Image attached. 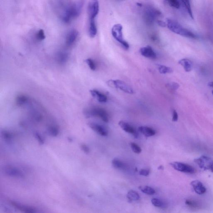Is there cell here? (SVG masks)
I'll use <instances>...</instances> for the list:
<instances>
[{"instance_id":"obj_1","label":"cell","mask_w":213,"mask_h":213,"mask_svg":"<svg viewBox=\"0 0 213 213\" xmlns=\"http://www.w3.org/2000/svg\"><path fill=\"white\" fill-rule=\"evenodd\" d=\"M84 1L79 0L65 8L61 16L63 21L69 23L71 20L78 17L81 13Z\"/></svg>"},{"instance_id":"obj_2","label":"cell","mask_w":213,"mask_h":213,"mask_svg":"<svg viewBox=\"0 0 213 213\" xmlns=\"http://www.w3.org/2000/svg\"><path fill=\"white\" fill-rule=\"evenodd\" d=\"M167 26L171 31L176 34L182 36L193 39H196L197 38L195 34L190 31L184 28L176 21L168 19L167 21Z\"/></svg>"},{"instance_id":"obj_3","label":"cell","mask_w":213,"mask_h":213,"mask_svg":"<svg viewBox=\"0 0 213 213\" xmlns=\"http://www.w3.org/2000/svg\"><path fill=\"white\" fill-rule=\"evenodd\" d=\"M84 114L88 118L98 117L106 123L109 122L108 114L106 111L102 108L94 107L86 109L84 111Z\"/></svg>"},{"instance_id":"obj_4","label":"cell","mask_w":213,"mask_h":213,"mask_svg":"<svg viewBox=\"0 0 213 213\" xmlns=\"http://www.w3.org/2000/svg\"><path fill=\"white\" fill-rule=\"evenodd\" d=\"M161 15V13L155 8L147 6L144 9L143 17L147 24L152 25Z\"/></svg>"},{"instance_id":"obj_5","label":"cell","mask_w":213,"mask_h":213,"mask_svg":"<svg viewBox=\"0 0 213 213\" xmlns=\"http://www.w3.org/2000/svg\"><path fill=\"white\" fill-rule=\"evenodd\" d=\"M122 26L120 24H117L114 26L112 29V34L114 38L122 45L125 50L129 48V45L124 39L122 34Z\"/></svg>"},{"instance_id":"obj_6","label":"cell","mask_w":213,"mask_h":213,"mask_svg":"<svg viewBox=\"0 0 213 213\" xmlns=\"http://www.w3.org/2000/svg\"><path fill=\"white\" fill-rule=\"evenodd\" d=\"M194 162L201 169L204 170L211 171L213 173V160L210 157L202 156L194 159Z\"/></svg>"},{"instance_id":"obj_7","label":"cell","mask_w":213,"mask_h":213,"mask_svg":"<svg viewBox=\"0 0 213 213\" xmlns=\"http://www.w3.org/2000/svg\"><path fill=\"white\" fill-rule=\"evenodd\" d=\"M107 84L111 88L119 89L127 93L133 94L134 92L133 89L126 83L122 80H110L107 82Z\"/></svg>"},{"instance_id":"obj_8","label":"cell","mask_w":213,"mask_h":213,"mask_svg":"<svg viewBox=\"0 0 213 213\" xmlns=\"http://www.w3.org/2000/svg\"><path fill=\"white\" fill-rule=\"evenodd\" d=\"M170 165L175 170L182 173L194 174L195 173V169L192 166L180 162H173L170 163Z\"/></svg>"},{"instance_id":"obj_9","label":"cell","mask_w":213,"mask_h":213,"mask_svg":"<svg viewBox=\"0 0 213 213\" xmlns=\"http://www.w3.org/2000/svg\"><path fill=\"white\" fill-rule=\"evenodd\" d=\"M99 5L98 0H90L88 7V13L90 19H95L99 13Z\"/></svg>"},{"instance_id":"obj_10","label":"cell","mask_w":213,"mask_h":213,"mask_svg":"<svg viewBox=\"0 0 213 213\" xmlns=\"http://www.w3.org/2000/svg\"><path fill=\"white\" fill-rule=\"evenodd\" d=\"M3 172L5 174L11 177L16 178H22L23 174L21 171L14 167L7 165L3 167Z\"/></svg>"},{"instance_id":"obj_11","label":"cell","mask_w":213,"mask_h":213,"mask_svg":"<svg viewBox=\"0 0 213 213\" xmlns=\"http://www.w3.org/2000/svg\"><path fill=\"white\" fill-rule=\"evenodd\" d=\"M140 53L144 57L151 59H155L157 58V54L150 46L142 47L140 50Z\"/></svg>"},{"instance_id":"obj_12","label":"cell","mask_w":213,"mask_h":213,"mask_svg":"<svg viewBox=\"0 0 213 213\" xmlns=\"http://www.w3.org/2000/svg\"><path fill=\"white\" fill-rule=\"evenodd\" d=\"M89 127L95 132H97L100 135L107 136L108 135V132L106 129L103 126L94 122H90L89 123Z\"/></svg>"},{"instance_id":"obj_13","label":"cell","mask_w":213,"mask_h":213,"mask_svg":"<svg viewBox=\"0 0 213 213\" xmlns=\"http://www.w3.org/2000/svg\"><path fill=\"white\" fill-rule=\"evenodd\" d=\"M10 203L13 207L16 209H18L23 212L25 213H35L36 212V209L32 207L27 206L23 205L13 201H10Z\"/></svg>"},{"instance_id":"obj_14","label":"cell","mask_w":213,"mask_h":213,"mask_svg":"<svg viewBox=\"0 0 213 213\" xmlns=\"http://www.w3.org/2000/svg\"><path fill=\"white\" fill-rule=\"evenodd\" d=\"M78 33L76 30H72L68 33L66 38L65 43L68 47L71 46L76 40Z\"/></svg>"},{"instance_id":"obj_15","label":"cell","mask_w":213,"mask_h":213,"mask_svg":"<svg viewBox=\"0 0 213 213\" xmlns=\"http://www.w3.org/2000/svg\"><path fill=\"white\" fill-rule=\"evenodd\" d=\"M194 192L198 194H203L206 192V189L201 182L198 180H194L191 183Z\"/></svg>"},{"instance_id":"obj_16","label":"cell","mask_w":213,"mask_h":213,"mask_svg":"<svg viewBox=\"0 0 213 213\" xmlns=\"http://www.w3.org/2000/svg\"><path fill=\"white\" fill-rule=\"evenodd\" d=\"M118 124L123 130L125 131L127 133L133 135L135 138H137L138 137V133H137V131L132 126L129 124L127 122L123 121H121L119 122Z\"/></svg>"},{"instance_id":"obj_17","label":"cell","mask_w":213,"mask_h":213,"mask_svg":"<svg viewBox=\"0 0 213 213\" xmlns=\"http://www.w3.org/2000/svg\"><path fill=\"white\" fill-rule=\"evenodd\" d=\"M69 53L65 51L60 50L57 53L56 61L60 65H63L66 64L69 59Z\"/></svg>"},{"instance_id":"obj_18","label":"cell","mask_w":213,"mask_h":213,"mask_svg":"<svg viewBox=\"0 0 213 213\" xmlns=\"http://www.w3.org/2000/svg\"><path fill=\"white\" fill-rule=\"evenodd\" d=\"M90 94L93 97L97 99V101L100 103L106 102L107 100V97L106 95L96 90H90Z\"/></svg>"},{"instance_id":"obj_19","label":"cell","mask_w":213,"mask_h":213,"mask_svg":"<svg viewBox=\"0 0 213 213\" xmlns=\"http://www.w3.org/2000/svg\"><path fill=\"white\" fill-rule=\"evenodd\" d=\"M138 130L140 132L147 137L154 136L156 134L154 130L147 126H140L139 127Z\"/></svg>"},{"instance_id":"obj_20","label":"cell","mask_w":213,"mask_h":213,"mask_svg":"<svg viewBox=\"0 0 213 213\" xmlns=\"http://www.w3.org/2000/svg\"><path fill=\"white\" fill-rule=\"evenodd\" d=\"M179 64L184 68V70L187 72H189L192 70L193 63L189 59H181L179 61Z\"/></svg>"},{"instance_id":"obj_21","label":"cell","mask_w":213,"mask_h":213,"mask_svg":"<svg viewBox=\"0 0 213 213\" xmlns=\"http://www.w3.org/2000/svg\"><path fill=\"white\" fill-rule=\"evenodd\" d=\"M97 33L96 23L95 19H90L89 23V34L91 38H94Z\"/></svg>"},{"instance_id":"obj_22","label":"cell","mask_w":213,"mask_h":213,"mask_svg":"<svg viewBox=\"0 0 213 213\" xmlns=\"http://www.w3.org/2000/svg\"><path fill=\"white\" fill-rule=\"evenodd\" d=\"M29 98L26 95L21 94L18 95L16 98V103L17 105L19 106H23L28 102Z\"/></svg>"},{"instance_id":"obj_23","label":"cell","mask_w":213,"mask_h":213,"mask_svg":"<svg viewBox=\"0 0 213 213\" xmlns=\"http://www.w3.org/2000/svg\"><path fill=\"white\" fill-rule=\"evenodd\" d=\"M48 132L49 135L52 137H56L59 133V127L55 125L50 126L48 128Z\"/></svg>"},{"instance_id":"obj_24","label":"cell","mask_w":213,"mask_h":213,"mask_svg":"<svg viewBox=\"0 0 213 213\" xmlns=\"http://www.w3.org/2000/svg\"><path fill=\"white\" fill-rule=\"evenodd\" d=\"M127 198L130 201H137L140 199V196L137 192L131 190L127 194Z\"/></svg>"},{"instance_id":"obj_25","label":"cell","mask_w":213,"mask_h":213,"mask_svg":"<svg viewBox=\"0 0 213 213\" xmlns=\"http://www.w3.org/2000/svg\"><path fill=\"white\" fill-rule=\"evenodd\" d=\"M157 68L160 73L165 74L171 73H173V70L171 68L162 65H157Z\"/></svg>"},{"instance_id":"obj_26","label":"cell","mask_w":213,"mask_h":213,"mask_svg":"<svg viewBox=\"0 0 213 213\" xmlns=\"http://www.w3.org/2000/svg\"><path fill=\"white\" fill-rule=\"evenodd\" d=\"M151 202L154 206L157 207L164 208L167 207L166 203L157 198L152 199L151 200Z\"/></svg>"},{"instance_id":"obj_27","label":"cell","mask_w":213,"mask_h":213,"mask_svg":"<svg viewBox=\"0 0 213 213\" xmlns=\"http://www.w3.org/2000/svg\"><path fill=\"white\" fill-rule=\"evenodd\" d=\"M140 190L144 194L147 195H152L155 194L156 192L154 189L151 187L149 186L140 187Z\"/></svg>"},{"instance_id":"obj_28","label":"cell","mask_w":213,"mask_h":213,"mask_svg":"<svg viewBox=\"0 0 213 213\" xmlns=\"http://www.w3.org/2000/svg\"><path fill=\"white\" fill-rule=\"evenodd\" d=\"M30 113L32 118L36 122H39L40 121H42L43 116L38 111H36V110L32 109Z\"/></svg>"},{"instance_id":"obj_29","label":"cell","mask_w":213,"mask_h":213,"mask_svg":"<svg viewBox=\"0 0 213 213\" xmlns=\"http://www.w3.org/2000/svg\"><path fill=\"white\" fill-rule=\"evenodd\" d=\"M112 164L113 166L116 169H125V165L124 163L117 159H115L112 160Z\"/></svg>"},{"instance_id":"obj_30","label":"cell","mask_w":213,"mask_h":213,"mask_svg":"<svg viewBox=\"0 0 213 213\" xmlns=\"http://www.w3.org/2000/svg\"><path fill=\"white\" fill-rule=\"evenodd\" d=\"M182 1L183 3H184V5L185 6L186 8L188 13H189V15L190 16L191 18L192 19H194V17H193L192 12L189 0H182Z\"/></svg>"},{"instance_id":"obj_31","label":"cell","mask_w":213,"mask_h":213,"mask_svg":"<svg viewBox=\"0 0 213 213\" xmlns=\"http://www.w3.org/2000/svg\"><path fill=\"white\" fill-rule=\"evenodd\" d=\"M185 204L191 208H193V209H197L199 207V203L197 202L194 200H190V199L186 200L185 201Z\"/></svg>"},{"instance_id":"obj_32","label":"cell","mask_w":213,"mask_h":213,"mask_svg":"<svg viewBox=\"0 0 213 213\" xmlns=\"http://www.w3.org/2000/svg\"><path fill=\"white\" fill-rule=\"evenodd\" d=\"M3 138L7 142H10L12 138V134L8 131L3 130L2 132Z\"/></svg>"},{"instance_id":"obj_33","label":"cell","mask_w":213,"mask_h":213,"mask_svg":"<svg viewBox=\"0 0 213 213\" xmlns=\"http://www.w3.org/2000/svg\"><path fill=\"white\" fill-rule=\"evenodd\" d=\"M166 1L170 7L177 9L180 8V3L178 0H166Z\"/></svg>"},{"instance_id":"obj_34","label":"cell","mask_w":213,"mask_h":213,"mask_svg":"<svg viewBox=\"0 0 213 213\" xmlns=\"http://www.w3.org/2000/svg\"><path fill=\"white\" fill-rule=\"evenodd\" d=\"M85 62L87 63L90 69L91 70L94 71L96 70V65H95V63L94 62L93 60L91 59H88L85 60Z\"/></svg>"},{"instance_id":"obj_35","label":"cell","mask_w":213,"mask_h":213,"mask_svg":"<svg viewBox=\"0 0 213 213\" xmlns=\"http://www.w3.org/2000/svg\"><path fill=\"white\" fill-rule=\"evenodd\" d=\"M130 145L132 150L135 153L140 154L141 152V151H142V149H141L140 147L138 145L132 142V143L130 144Z\"/></svg>"},{"instance_id":"obj_36","label":"cell","mask_w":213,"mask_h":213,"mask_svg":"<svg viewBox=\"0 0 213 213\" xmlns=\"http://www.w3.org/2000/svg\"><path fill=\"white\" fill-rule=\"evenodd\" d=\"M36 38L38 40H43L45 39V35L44 31L43 30H40L36 34Z\"/></svg>"},{"instance_id":"obj_37","label":"cell","mask_w":213,"mask_h":213,"mask_svg":"<svg viewBox=\"0 0 213 213\" xmlns=\"http://www.w3.org/2000/svg\"><path fill=\"white\" fill-rule=\"evenodd\" d=\"M35 136L37 141L39 142L40 144H44L45 141L44 139L43 138V137H42L41 135L38 132H36L35 133Z\"/></svg>"},{"instance_id":"obj_38","label":"cell","mask_w":213,"mask_h":213,"mask_svg":"<svg viewBox=\"0 0 213 213\" xmlns=\"http://www.w3.org/2000/svg\"><path fill=\"white\" fill-rule=\"evenodd\" d=\"M167 86L168 87V88H169L172 90H178V88H179V84L177 83H170L168 84Z\"/></svg>"},{"instance_id":"obj_39","label":"cell","mask_w":213,"mask_h":213,"mask_svg":"<svg viewBox=\"0 0 213 213\" xmlns=\"http://www.w3.org/2000/svg\"><path fill=\"white\" fill-rule=\"evenodd\" d=\"M80 148L85 153L88 154L90 152V149L86 144H81V146H80Z\"/></svg>"},{"instance_id":"obj_40","label":"cell","mask_w":213,"mask_h":213,"mask_svg":"<svg viewBox=\"0 0 213 213\" xmlns=\"http://www.w3.org/2000/svg\"><path fill=\"white\" fill-rule=\"evenodd\" d=\"M140 175L143 176H147L149 174V171L147 169H142L139 172Z\"/></svg>"},{"instance_id":"obj_41","label":"cell","mask_w":213,"mask_h":213,"mask_svg":"<svg viewBox=\"0 0 213 213\" xmlns=\"http://www.w3.org/2000/svg\"><path fill=\"white\" fill-rule=\"evenodd\" d=\"M178 119V112L175 110H173V122H177Z\"/></svg>"},{"instance_id":"obj_42","label":"cell","mask_w":213,"mask_h":213,"mask_svg":"<svg viewBox=\"0 0 213 213\" xmlns=\"http://www.w3.org/2000/svg\"><path fill=\"white\" fill-rule=\"evenodd\" d=\"M157 23H158V24L159 25V26H160L164 27H165L166 26H167V23H164V22L163 21L158 20V21H157Z\"/></svg>"},{"instance_id":"obj_43","label":"cell","mask_w":213,"mask_h":213,"mask_svg":"<svg viewBox=\"0 0 213 213\" xmlns=\"http://www.w3.org/2000/svg\"><path fill=\"white\" fill-rule=\"evenodd\" d=\"M208 85V86L211 87L213 88V82L209 83Z\"/></svg>"},{"instance_id":"obj_44","label":"cell","mask_w":213,"mask_h":213,"mask_svg":"<svg viewBox=\"0 0 213 213\" xmlns=\"http://www.w3.org/2000/svg\"><path fill=\"white\" fill-rule=\"evenodd\" d=\"M158 169H160V170H162V169H163V166H160L159 167Z\"/></svg>"},{"instance_id":"obj_45","label":"cell","mask_w":213,"mask_h":213,"mask_svg":"<svg viewBox=\"0 0 213 213\" xmlns=\"http://www.w3.org/2000/svg\"><path fill=\"white\" fill-rule=\"evenodd\" d=\"M212 95H213V90L212 91Z\"/></svg>"}]
</instances>
